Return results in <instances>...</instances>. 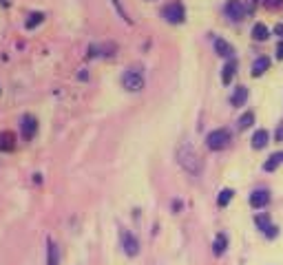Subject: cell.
Masks as SVG:
<instances>
[{
  "label": "cell",
  "mask_w": 283,
  "mask_h": 265,
  "mask_svg": "<svg viewBox=\"0 0 283 265\" xmlns=\"http://www.w3.org/2000/svg\"><path fill=\"white\" fill-rule=\"evenodd\" d=\"M281 162H283V153H275L270 159H268L266 164H263V168H266L268 173H272V170H277V168H279Z\"/></svg>",
  "instance_id": "17"
},
{
  "label": "cell",
  "mask_w": 283,
  "mask_h": 265,
  "mask_svg": "<svg viewBox=\"0 0 283 265\" xmlns=\"http://www.w3.org/2000/svg\"><path fill=\"white\" fill-rule=\"evenodd\" d=\"M275 139L277 141H283V122L279 124V129H277V132H275Z\"/></svg>",
  "instance_id": "24"
},
{
  "label": "cell",
  "mask_w": 283,
  "mask_h": 265,
  "mask_svg": "<svg viewBox=\"0 0 283 265\" xmlns=\"http://www.w3.org/2000/svg\"><path fill=\"white\" fill-rule=\"evenodd\" d=\"M275 33H277V36H281V38H283V25H275Z\"/></svg>",
  "instance_id": "26"
},
{
  "label": "cell",
  "mask_w": 283,
  "mask_h": 265,
  "mask_svg": "<svg viewBox=\"0 0 283 265\" xmlns=\"http://www.w3.org/2000/svg\"><path fill=\"white\" fill-rule=\"evenodd\" d=\"M206 144H208L210 150H224L226 146L230 144V131L217 129V131L208 132V137H206Z\"/></svg>",
  "instance_id": "4"
},
{
  "label": "cell",
  "mask_w": 283,
  "mask_h": 265,
  "mask_svg": "<svg viewBox=\"0 0 283 265\" xmlns=\"http://www.w3.org/2000/svg\"><path fill=\"white\" fill-rule=\"evenodd\" d=\"M122 87H124L126 91H131V93L142 91V88H144V73H142L140 69L124 71V75H122Z\"/></svg>",
  "instance_id": "2"
},
{
  "label": "cell",
  "mask_w": 283,
  "mask_h": 265,
  "mask_svg": "<svg viewBox=\"0 0 283 265\" xmlns=\"http://www.w3.org/2000/svg\"><path fill=\"white\" fill-rule=\"evenodd\" d=\"M254 223H257V228L261 230L268 239H275V236L279 234V228H275V225L270 223V217H268L266 212H259V215H254Z\"/></svg>",
  "instance_id": "5"
},
{
  "label": "cell",
  "mask_w": 283,
  "mask_h": 265,
  "mask_svg": "<svg viewBox=\"0 0 283 265\" xmlns=\"http://www.w3.org/2000/svg\"><path fill=\"white\" fill-rule=\"evenodd\" d=\"M268 9H277V7H283V0H268L266 2Z\"/></svg>",
  "instance_id": "23"
},
{
  "label": "cell",
  "mask_w": 283,
  "mask_h": 265,
  "mask_svg": "<svg viewBox=\"0 0 283 265\" xmlns=\"http://www.w3.org/2000/svg\"><path fill=\"white\" fill-rule=\"evenodd\" d=\"M177 162L188 175H192V177H199L201 168H204L201 157L197 155V150L192 148L190 144H184V146H179V148H177Z\"/></svg>",
  "instance_id": "1"
},
{
  "label": "cell",
  "mask_w": 283,
  "mask_h": 265,
  "mask_svg": "<svg viewBox=\"0 0 283 265\" xmlns=\"http://www.w3.org/2000/svg\"><path fill=\"white\" fill-rule=\"evenodd\" d=\"M13 141H16V137H13V132H0V150H13Z\"/></svg>",
  "instance_id": "16"
},
{
  "label": "cell",
  "mask_w": 283,
  "mask_h": 265,
  "mask_svg": "<svg viewBox=\"0 0 283 265\" xmlns=\"http://www.w3.org/2000/svg\"><path fill=\"white\" fill-rule=\"evenodd\" d=\"M226 248H228V236H226L224 232H219V234L215 236V243H212V252H215V257H221V254L226 252Z\"/></svg>",
  "instance_id": "11"
},
{
  "label": "cell",
  "mask_w": 283,
  "mask_h": 265,
  "mask_svg": "<svg viewBox=\"0 0 283 265\" xmlns=\"http://www.w3.org/2000/svg\"><path fill=\"white\" fill-rule=\"evenodd\" d=\"M162 16H164V20L171 22V25H182L184 18H186V9H184V4L179 2V0H175V2L164 7Z\"/></svg>",
  "instance_id": "3"
},
{
  "label": "cell",
  "mask_w": 283,
  "mask_h": 265,
  "mask_svg": "<svg viewBox=\"0 0 283 265\" xmlns=\"http://www.w3.org/2000/svg\"><path fill=\"white\" fill-rule=\"evenodd\" d=\"M120 239H122V248H124V252L129 254V257H135V254L140 252V243H138V239H135V236L131 234L129 230H122Z\"/></svg>",
  "instance_id": "6"
},
{
  "label": "cell",
  "mask_w": 283,
  "mask_h": 265,
  "mask_svg": "<svg viewBox=\"0 0 283 265\" xmlns=\"http://www.w3.org/2000/svg\"><path fill=\"white\" fill-rule=\"evenodd\" d=\"M226 16H228L230 20H243L246 7H243L241 0H228V2H226Z\"/></svg>",
  "instance_id": "7"
},
{
  "label": "cell",
  "mask_w": 283,
  "mask_h": 265,
  "mask_svg": "<svg viewBox=\"0 0 283 265\" xmlns=\"http://www.w3.org/2000/svg\"><path fill=\"white\" fill-rule=\"evenodd\" d=\"M215 51H217V55H221V58H233V53H235L233 46H230L224 38H215Z\"/></svg>",
  "instance_id": "10"
},
{
  "label": "cell",
  "mask_w": 283,
  "mask_h": 265,
  "mask_svg": "<svg viewBox=\"0 0 283 265\" xmlns=\"http://www.w3.org/2000/svg\"><path fill=\"white\" fill-rule=\"evenodd\" d=\"M266 144H268V131L266 129H259L252 135V148L254 150H261V148H266Z\"/></svg>",
  "instance_id": "12"
},
{
  "label": "cell",
  "mask_w": 283,
  "mask_h": 265,
  "mask_svg": "<svg viewBox=\"0 0 283 265\" xmlns=\"http://www.w3.org/2000/svg\"><path fill=\"white\" fill-rule=\"evenodd\" d=\"M252 38L254 40H268V29H266V25L263 22H257V25L252 27Z\"/></svg>",
  "instance_id": "19"
},
{
  "label": "cell",
  "mask_w": 283,
  "mask_h": 265,
  "mask_svg": "<svg viewBox=\"0 0 283 265\" xmlns=\"http://www.w3.org/2000/svg\"><path fill=\"white\" fill-rule=\"evenodd\" d=\"M254 124V113H243L241 117H239V129L241 131H246V129H250V126Z\"/></svg>",
  "instance_id": "20"
},
{
  "label": "cell",
  "mask_w": 283,
  "mask_h": 265,
  "mask_svg": "<svg viewBox=\"0 0 283 265\" xmlns=\"http://www.w3.org/2000/svg\"><path fill=\"white\" fill-rule=\"evenodd\" d=\"M60 263V252H58V245L53 241L47 243V265H58Z\"/></svg>",
  "instance_id": "14"
},
{
  "label": "cell",
  "mask_w": 283,
  "mask_h": 265,
  "mask_svg": "<svg viewBox=\"0 0 283 265\" xmlns=\"http://www.w3.org/2000/svg\"><path fill=\"white\" fill-rule=\"evenodd\" d=\"M42 18H45L42 13H34V16H31V20H27V29H34L36 25H40Z\"/></svg>",
  "instance_id": "22"
},
{
  "label": "cell",
  "mask_w": 283,
  "mask_h": 265,
  "mask_svg": "<svg viewBox=\"0 0 283 265\" xmlns=\"http://www.w3.org/2000/svg\"><path fill=\"white\" fill-rule=\"evenodd\" d=\"M270 203V192L266 190V188H261V190H254L252 195H250V206L252 208H263Z\"/></svg>",
  "instance_id": "9"
},
{
  "label": "cell",
  "mask_w": 283,
  "mask_h": 265,
  "mask_svg": "<svg viewBox=\"0 0 283 265\" xmlns=\"http://www.w3.org/2000/svg\"><path fill=\"white\" fill-rule=\"evenodd\" d=\"M268 66H270V60L266 58V55H261V58L254 60L252 64V78H259V75H263L268 71Z\"/></svg>",
  "instance_id": "13"
},
{
  "label": "cell",
  "mask_w": 283,
  "mask_h": 265,
  "mask_svg": "<svg viewBox=\"0 0 283 265\" xmlns=\"http://www.w3.org/2000/svg\"><path fill=\"white\" fill-rule=\"evenodd\" d=\"M233 195H235V192L230 190V188H226V190H221V192H219V199H217V203H219L221 208H224V206H228V203H230V199H233Z\"/></svg>",
  "instance_id": "21"
},
{
  "label": "cell",
  "mask_w": 283,
  "mask_h": 265,
  "mask_svg": "<svg viewBox=\"0 0 283 265\" xmlns=\"http://www.w3.org/2000/svg\"><path fill=\"white\" fill-rule=\"evenodd\" d=\"M252 2H254V4H257V2H259V0H252Z\"/></svg>",
  "instance_id": "27"
},
{
  "label": "cell",
  "mask_w": 283,
  "mask_h": 265,
  "mask_svg": "<svg viewBox=\"0 0 283 265\" xmlns=\"http://www.w3.org/2000/svg\"><path fill=\"white\" fill-rule=\"evenodd\" d=\"M235 71H237V62H235V60H230V62L224 66V73H221V80H224V84H230V80H233Z\"/></svg>",
  "instance_id": "18"
},
{
  "label": "cell",
  "mask_w": 283,
  "mask_h": 265,
  "mask_svg": "<svg viewBox=\"0 0 283 265\" xmlns=\"http://www.w3.org/2000/svg\"><path fill=\"white\" fill-rule=\"evenodd\" d=\"M20 131H22V137H25V139H34V135H36V131H38L36 117L34 115H25V117H22Z\"/></svg>",
  "instance_id": "8"
},
{
  "label": "cell",
  "mask_w": 283,
  "mask_h": 265,
  "mask_svg": "<svg viewBox=\"0 0 283 265\" xmlns=\"http://www.w3.org/2000/svg\"><path fill=\"white\" fill-rule=\"evenodd\" d=\"M248 99V88L246 87H237L233 93V97H230V102H233V106H243Z\"/></svg>",
  "instance_id": "15"
},
{
  "label": "cell",
  "mask_w": 283,
  "mask_h": 265,
  "mask_svg": "<svg viewBox=\"0 0 283 265\" xmlns=\"http://www.w3.org/2000/svg\"><path fill=\"white\" fill-rule=\"evenodd\" d=\"M275 53H277V58H279V60H283V40L279 42V44H277V51H275Z\"/></svg>",
  "instance_id": "25"
}]
</instances>
